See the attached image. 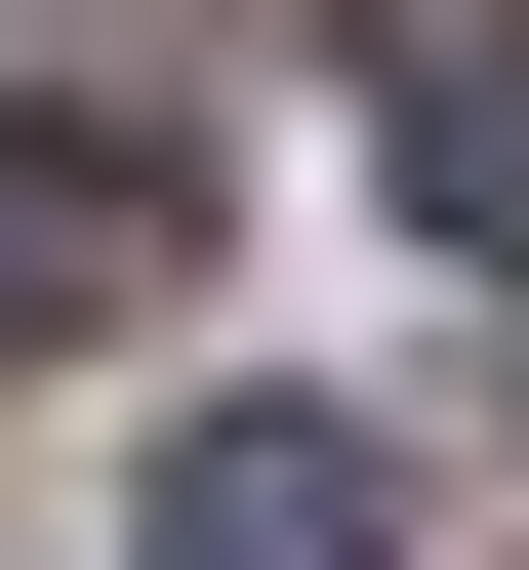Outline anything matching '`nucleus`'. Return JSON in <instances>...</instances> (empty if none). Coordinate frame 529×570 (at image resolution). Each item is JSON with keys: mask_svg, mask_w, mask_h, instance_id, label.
Instances as JSON below:
<instances>
[{"mask_svg": "<svg viewBox=\"0 0 529 570\" xmlns=\"http://www.w3.org/2000/svg\"><path fill=\"white\" fill-rule=\"evenodd\" d=\"M164 245H204V204H164V122H0V367H41V326H123Z\"/></svg>", "mask_w": 529, "mask_h": 570, "instance_id": "f257e3e1", "label": "nucleus"}, {"mask_svg": "<svg viewBox=\"0 0 529 570\" xmlns=\"http://www.w3.org/2000/svg\"><path fill=\"white\" fill-rule=\"evenodd\" d=\"M366 164H408V245H448V285H529V0H448L408 82H366Z\"/></svg>", "mask_w": 529, "mask_h": 570, "instance_id": "f03ea898", "label": "nucleus"}, {"mask_svg": "<svg viewBox=\"0 0 529 570\" xmlns=\"http://www.w3.org/2000/svg\"><path fill=\"white\" fill-rule=\"evenodd\" d=\"M164 570H408V489H366L326 407H204L164 449Z\"/></svg>", "mask_w": 529, "mask_h": 570, "instance_id": "7ed1b4c3", "label": "nucleus"}]
</instances>
